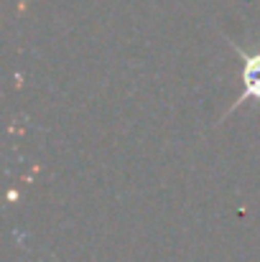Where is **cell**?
Here are the masks:
<instances>
[{"mask_svg": "<svg viewBox=\"0 0 260 262\" xmlns=\"http://www.w3.org/2000/svg\"><path fill=\"white\" fill-rule=\"evenodd\" d=\"M232 49L240 54V61H243V67H240V97L235 99V104L225 112L227 117L235 112V110H240L243 104H248V102H258L260 104V49L255 51H245L243 46H237V43H232ZM225 117V120H227Z\"/></svg>", "mask_w": 260, "mask_h": 262, "instance_id": "obj_1", "label": "cell"}]
</instances>
